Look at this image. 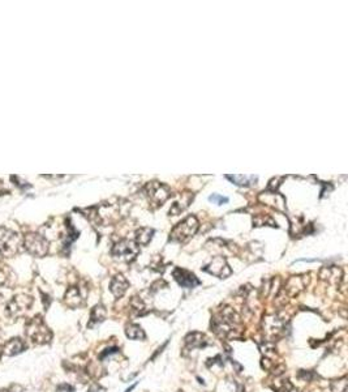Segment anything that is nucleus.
<instances>
[{
	"label": "nucleus",
	"mask_w": 348,
	"mask_h": 392,
	"mask_svg": "<svg viewBox=\"0 0 348 392\" xmlns=\"http://www.w3.org/2000/svg\"><path fill=\"white\" fill-rule=\"evenodd\" d=\"M24 246L34 257H45L48 251L47 239L41 234L31 233L24 238Z\"/></svg>",
	"instance_id": "nucleus-6"
},
{
	"label": "nucleus",
	"mask_w": 348,
	"mask_h": 392,
	"mask_svg": "<svg viewBox=\"0 0 348 392\" xmlns=\"http://www.w3.org/2000/svg\"><path fill=\"white\" fill-rule=\"evenodd\" d=\"M204 271H206L207 273L214 274L216 277L219 278H226L227 276L231 274V268L227 264V260L223 257H216L211 260L210 264H207L204 268Z\"/></svg>",
	"instance_id": "nucleus-9"
},
{
	"label": "nucleus",
	"mask_w": 348,
	"mask_h": 392,
	"mask_svg": "<svg viewBox=\"0 0 348 392\" xmlns=\"http://www.w3.org/2000/svg\"><path fill=\"white\" fill-rule=\"evenodd\" d=\"M146 193L151 202L156 203V204H162L170 196V190L167 188V186L159 183V182H150L146 186Z\"/></svg>",
	"instance_id": "nucleus-8"
},
{
	"label": "nucleus",
	"mask_w": 348,
	"mask_h": 392,
	"mask_svg": "<svg viewBox=\"0 0 348 392\" xmlns=\"http://www.w3.org/2000/svg\"><path fill=\"white\" fill-rule=\"evenodd\" d=\"M25 343L21 339H12L8 341L3 348V353L6 356H16L18 353H21L25 350Z\"/></svg>",
	"instance_id": "nucleus-14"
},
{
	"label": "nucleus",
	"mask_w": 348,
	"mask_h": 392,
	"mask_svg": "<svg viewBox=\"0 0 348 392\" xmlns=\"http://www.w3.org/2000/svg\"><path fill=\"white\" fill-rule=\"evenodd\" d=\"M56 392H75V388H73L71 384H60V386L56 388Z\"/></svg>",
	"instance_id": "nucleus-21"
},
{
	"label": "nucleus",
	"mask_w": 348,
	"mask_h": 392,
	"mask_svg": "<svg viewBox=\"0 0 348 392\" xmlns=\"http://www.w3.org/2000/svg\"><path fill=\"white\" fill-rule=\"evenodd\" d=\"M209 200L213 203H215V204H225V203L228 202V198H225V196H220V195H216V193H214V195H211L210 198H209Z\"/></svg>",
	"instance_id": "nucleus-19"
},
{
	"label": "nucleus",
	"mask_w": 348,
	"mask_h": 392,
	"mask_svg": "<svg viewBox=\"0 0 348 392\" xmlns=\"http://www.w3.org/2000/svg\"><path fill=\"white\" fill-rule=\"evenodd\" d=\"M0 258H2V254H0Z\"/></svg>",
	"instance_id": "nucleus-23"
},
{
	"label": "nucleus",
	"mask_w": 348,
	"mask_h": 392,
	"mask_svg": "<svg viewBox=\"0 0 348 392\" xmlns=\"http://www.w3.org/2000/svg\"><path fill=\"white\" fill-rule=\"evenodd\" d=\"M26 333L30 340H33L37 344H46L51 340L52 335L50 329L47 328L43 320L41 318H34L27 323Z\"/></svg>",
	"instance_id": "nucleus-3"
},
{
	"label": "nucleus",
	"mask_w": 348,
	"mask_h": 392,
	"mask_svg": "<svg viewBox=\"0 0 348 392\" xmlns=\"http://www.w3.org/2000/svg\"><path fill=\"white\" fill-rule=\"evenodd\" d=\"M64 298H66L64 301H66V303L69 307H78V306H81L82 302H84V297H82L81 292L76 287L69 288Z\"/></svg>",
	"instance_id": "nucleus-13"
},
{
	"label": "nucleus",
	"mask_w": 348,
	"mask_h": 392,
	"mask_svg": "<svg viewBox=\"0 0 348 392\" xmlns=\"http://www.w3.org/2000/svg\"><path fill=\"white\" fill-rule=\"evenodd\" d=\"M185 345L188 349H201L209 345L207 338L201 332H191L185 338Z\"/></svg>",
	"instance_id": "nucleus-11"
},
{
	"label": "nucleus",
	"mask_w": 348,
	"mask_h": 392,
	"mask_svg": "<svg viewBox=\"0 0 348 392\" xmlns=\"http://www.w3.org/2000/svg\"><path fill=\"white\" fill-rule=\"evenodd\" d=\"M106 317H107V311L103 305H97L96 307L91 310L90 314V322H89V327H94L97 324H101L102 322H105Z\"/></svg>",
	"instance_id": "nucleus-15"
},
{
	"label": "nucleus",
	"mask_w": 348,
	"mask_h": 392,
	"mask_svg": "<svg viewBox=\"0 0 348 392\" xmlns=\"http://www.w3.org/2000/svg\"><path fill=\"white\" fill-rule=\"evenodd\" d=\"M24 241L17 233L7 228H0V254L6 257H13L21 250Z\"/></svg>",
	"instance_id": "nucleus-1"
},
{
	"label": "nucleus",
	"mask_w": 348,
	"mask_h": 392,
	"mask_svg": "<svg viewBox=\"0 0 348 392\" xmlns=\"http://www.w3.org/2000/svg\"><path fill=\"white\" fill-rule=\"evenodd\" d=\"M125 335L126 338L131 339V340H144V339L146 338L142 327L138 326V324H135V323L128 324V326L125 327Z\"/></svg>",
	"instance_id": "nucleus-16"
},
{
	"label": "nucleus",
	"mask_w": 348,
	"mask_h": 392,
	"mask_svg": "<svg viewBox=\"0 0 348 392\" xmlns=\"http://www.w3.org/2000/svg\"><path fill=\"white\" fill-rule=\"evenodd\" d=\"M227 178L239 186H249L257 182L256 175H227Z\"/></svg>",
	"instance_id": "nucleus-17"
},
{
	"label": "nucleus",
	"mask_w": 348,
	"mask_h": 392,
	"mask_svg": "<svg viewBox=\"0 0 348 392\" xmlns=\"http://www.w3.org/2000/svg\"><path fill=\"white\" fill-rule=\"evenodd\" d=\"M31 298L27 296H16L12 301L9 302L8 306H7V311H8V315L12 318H18L24 315L25 311H27V309L30 307L31 305Z\"/></svg>",
	"instance_id": "nucleus-7"
},
{
	"label": "nucleus",
	"mask_w": 348,
	"mask_h": 392,
	"mask_svg": "<svg viewBox=\"0 0 348 392\" xmlns=\"http://www.w3.org/2000/svg\"><path fill=\"white\" fill-rule=\"evenodd\" d=\"M174 277L177 281V284L183 288H195L201 284V281L196 277V274L186 269L176 268L174 271Z\"/></svg>",
	"instance_id": "nucleus-10"
},
{
	"label": "nucleus",
	"mask_w": 348,
	"mask_h": 392,
	"mask_svg": "<svg viewBox=\"0 0 348 392\" xmlns=\"http://www.w3.org/2000/svg\"><path fill=\"white\" fill-rule=\"evenodd\" d=\"M136 386H137V383H135V384H133V386H132V387H129V388H128V389H126V391H125V392H131V391H132V389H133V388H135V387H136Z\"/></svg>",
	"instance_id": "nucleus-22"
},
{
	"label": "nucleus",
	"mask_w": 348,
	"mask_h": 392,
	"mask_svg": "<svg viewBox=\"0 0 348 392\" xmlns=\"http://www.w3.org/2000/svg\"><path fill=\"white\" fill-rule=\"evenodd\" d=\"M129 288V283L123 274H117L112 278L111 285H110V290L115 296V298H121L125 294L126 289Z\"/></svg>",
	"instance_id": "nucleus-12"
},
{
	"label": "nucleus",
	"mask_w": 348,
	"mask_h": 392,
	"mask_svg": "<svg viewBox=\"0 0 348 392\" xmlns=\"http://www.w3.org/2000/svg\"><path fill=\"white\" fill-rule=\"evenodd\" d=\"M153 230L149 229V228H141L136 232V243L137 244H147L151 241V237H153Z\"/></svg>",
	"instance_id": "nucleus-18"
},
{
	"label": "nucleus",
	"mask_w": 348,
	"mask_h": 392,
	"mask_svg": "<svg viewBox=\"0 0 348 392\" xmlns=\"http://www.w3.org/2000/svg\"><path fill=\"white\" fill-rule=\"evenodd\" d=\"M180 392H183V391H180Z\"/></svg>",
	"instance_id": "nucleus-24"
},
{
	"label": "nucleus",
	"mask_w": 348,
	"mask_h": 392,
	"mask_svg": "<svg viewBox=\"0 0 348 392\" xmlns=\"http://www.w3.org/2000/svg\"><path fill=\"white\" fill-rule=\"evenodd\" d=\"M198 229V221L195 216H189L185 220L177 223L176 227L172 229L170 238L176 242H184L188 238H191Z\"/></svg>",
	"instance_id": "nucleus-4"
},
{
	"label": "nucleus",
	"mask_w": 348,
	"mask_h": 392,
	"mask_svg": "<svg viewBox=\"0 0 348 392\" xmlns=\"http://www.w3.org/2000/svg\"><path fill=\"white\" fill-rule=\"evenodd\" d=\"M119 350H120V349H119V348H116V347L107 348V349H106L105 352H103V353H101V356H99V358H101V359H103V358H106V357L111 356V354H116V353L119 352Z\"/></svg>",
	"instance_id": "nucleus-20"
},
{
	"label": "nucleus",
	"mask_w": 348,
	"mask_h": 392,
	"mask_svg": "<svg viewBox=\"0 0 348 392\" xmlns=\"http://www.w3.org/2000/svg\"><path fill=\"white\" fill-rule=\"evenodd\" d=\"M237 322L236 314L230 307L225 309L216 318L211 320V328L214 329L216 335L220 338H226L232 333L235 328V323Z\"/></svg>",
	"instance_id": "nucleus-2"
},
{
	"label": "nucleus",
	"mask_w": 348,
	"mask_h": 392,
	"mask_svg": "<svg viewBox=\"0 0 348 392\" xmlns=\"http://www.w3.org/2000/svg\"><path fill=\"white\" fill-rule=\"evenodd\" d=\"M138 248L137 243L132 241H128V239H123V241L117 242L116 244L112 248V255H114L115 259L124 260V262H132L137 257Z\"/></svg>",
	"instance_id": "nucleus-5"
}]
</instances>
